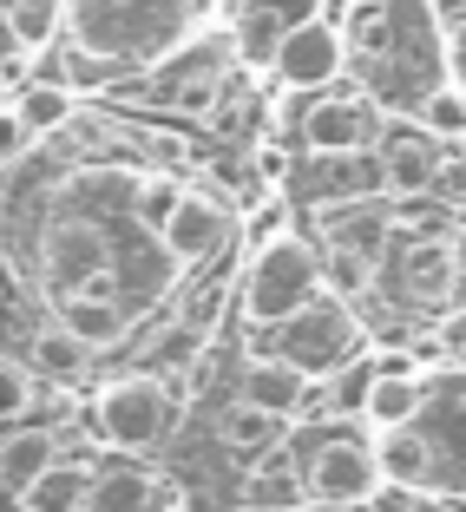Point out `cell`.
I'll use <instances>...</instances> for the list:
<instances>
[{"mask_svg":"<svg viewBox=\"0 0 466 512\" xmlns=\"http://www.w3.org/2000/svg\"><path fill=\"white\" fill-rule=\"evenodd\" d=\"M447 73H453V86L466 92V20L447 27Z\"/></svg>","mask_w":466,"mask_h":512,"instance_id":"cell-32","label":"cell"},{"mask_svg":"<svg viewBox=\"0 0 466 512\" xmlns=\"http://www.w3.org/2000/svg\"><path fill=\"white\" fill-rule=\"evenodd\" d=\"M60 322L92 348V355H106V348L125 342V302H112V296H66Z\"/></svg>","mask_w":466,"mask_h":512,"instance_id":"cell-21","label":"cell"},{"mask_svg":"<svg viewBox=\"0 0 466 512\" xmlns=\"http://www.w3.org/2000/svg\"><path fill=\"white\" fill-rule=\"evenodd\" d=\"M447 27L440 0H368L348 14V53L368 79V99L394 106L401 119L427 106V92L447 86Z\"/></svg>","mask_w":466,"mask_h":512,"instance_id":"cell-1","label":"cell"},{"mask_svg":"<svg viewBox=\"0 0 466 512\" xmlns=\"http://www.w3.org/2000/svg\"><path fill=\"white\" fill-rule=\"evenodd\" d=\"M230 40H237V66H270L276 73V53H283V40H289V20L270 14L263 0H250V7L230 20Z\"/></svg>","mask_w":466,"mask_h":512,"instance_id":"cell-24","label":"cell"},{"mask_svg":"<svg viewBox=\"0 0 466 512\" xmlns=\"http://www.w3.org/2000/svg\"><path fill=\"white\" fill-rule=\"evenodd\" d=\"M289 237V204L283 197H263V204H250V217H243V250H263V243Z\"/></svg>","mask_w":466,"mask_h":512,"instance_id":"cell-30","label":"cell"},{"mask_svg":"<svg viewBox=\"0 0 466 512\" xmlns=\"http://www.w3.org/2000/svg\"><path fill=\"white\" fill-rule=\"evenodd\" d=\"M171 421V394L158 375H119L106 394H99V407H92V427L112 440V447H151V440L165 434Z\"/></svg>","mask_w":466,"mask_h":512,"instance_id":"cell-7","label":"cell"},{"mask_svg":"<svg viewBox=\"0 0 466 512\" xmlns=\"http://www.w3.org/2000/svg\"><path fill=\"white\" fill-rule=\"evenodd\" d=\"M112 263H119V256L106 250V230L92 224V217H60V224L46 230V243H40V276L53 283V302L79 296V289H86L99 270H112Z\"/></svg>","mask_w":466,"mask_h":512,"instance_id":"cell-10","label":"cell"},{"mask_svg":"<svg viewBox=\"0 0 466 512\" xmlns=\"http://www.w3.org/2000/svg\"><path fill=\"white\" fill-rule=\"evenodd\" d=\"M7 106L20 112V125H27L33 138H53V132H66V125H73L79 92L66 86V79H27L20 92H7Z\"/></svg>","mask_w":466,"mask_h":512,"instance_id":"cell-18","label":"cell"},{"mask_svg":"<svg viewBox=\"0 0 466 512\" xmlns=\"http://www.w3.org/2000/svg\"><path fill=\"white\" fill-rule=\"evenodd\" d=\"M165 243L178 250L184 270H197V263H211V256L230 243V211L217 204V197H204V191H184V204L165 224Z\"/></svg>","mask_w":466,"mask_h":512,"instance_id":"cell-13","label":"cell"},{"mask_svg":"<svg viewBox=\"0 0 466 512\" xmlns=\"http://www.w3.org/2000/svg\"><path fill=\"white\" fill-rule=\"evenodd\" d=\"M197 0H66V53L73 73H132L158 66L191 40Z\"/></svg>","mask_w":466,"mask_h":512,"instance_id":"cell-2","label":"cell"},{"mask_svg":"<svg viewBox=\"0 0 466 512\" xmlns=\"http://www.w3.org/2000/svg\"><path fill=\"white\" fill-rule=\"evenodd\" d=\"M53 460H60V440L46 434L40 421L7 427V447H0V480H7V499H20L46 467H53Z\"/></svg>","mask_w":466,"mask_h":512,"instance_id":"cell-17","label":"cell"},{"mask_svg":"<svg viewBox=\"0 0 466 512\" xmlns=\"http://www.w3.org/2000/svg\"><path fill=\"white\" fill-rule=\"evenodd\" d=\"M86 512H165V480L145 467H112L92 480Z\"/></svg>","mask_w":466,"mask_h":512,"instance_id":"cell-19","label":"cell"},{"mask_svg":"<svg viewBox=\"0 0 466 512\" xmlns=\"http://www.w3.org/2000/svg\"><path fill=\"white\" fill-rule=\"evenodd\" d=\"M60 33H66V0H7V40H20L27 53H46Z\"/></svg>","mask_w":466,"mask_h":512,"instance_id":"cell-26","label":"cell"},{"mask_svg":"<svg viewBox=\"0 0 466 512\" xmlns=\"http://www.w3.org/2000/svg\"><path fill=\"white\" fill-rule=\"evenodd\" d=\"M453 276H460V296H466V224H453Z\"/></svg>","mask_w":466,"mask_h":512,"instance_id":"cell-36","label":"cell"},{"mask_svg":"<svg viewBox=\"0 0 466 512\" xmlns=\"http://www.w3.org/2000/svg\"><path fill=\"white\" fill-rule=\"evenodd\" d=\"M178 204H184V184L178 178H138V224L165 230Z\"/></svg>","mask_w":466,"mask_h":512,"instance_id":"cell-29","label":"cell"},{"mask_svg":"<svg viewBox=\"0 0 466 512\" xmlns=\"http://www.w3.org/2000/svg\"><path fill=\"white\" fill-rule=\"evenodd\" d=\"M270 355H283V362H296L309 381H342L348 368L368 355V329L355 322V309L335 296H316L302 316H289L283 329H276V348Z\"/></svg>","mask_w":466,"mask_h":512,"instance_id":"cell-4","label":"cell"},{"mask_svg":"<svg viewBox=\"0 0 466 512\" xmlns=\"http://www.w3.org/2000/svg\"><path fill=\"white\" fill-rule=\"evenodd\" d=\"M322 256L316 243L302 237H276L263 243V250H250V263H243V322L250 329H283L289 316H302L309 302L322 296Z\"/></svg>","mask_w":466,"mask_h":512,"instance_id":"cell-3","label":"cell"},{"mask_svg":"<svg viewBox=\"0 0 466 512\" xmlns=\"http://www.w3.org/2000/svg\"><path fill=\"white\" fill-rule=\"evenodd\" d=\"M263 7H270V14H283L289 27H302V20H316V14H322V0H263Z\"/></svg>","mask_w":466,"mask_h":512,"instance_id":"cell-33","label":"cell"},{"mask_svg":"<svg viewBox=\"0 0 466 512\" xmlns=\"http://www.w3.org/2000/svg\"><path fill=\"white\" fill-rule=\"evenodd\" d=\"M375 453H381V473H388L394 486H434V447H427V434L421 427H388V434L375 440Z\"/></svg>","mask_w":466,"mask_h":512,"instance_id":"cell-23","label":"cell"},{"mask_svg":"<svg viewBox=\"0 0 466 512\" xmlns=\"http://www.w3.org/2000/svg\"><path fill=\"white\" fill-rule=\"evenodd\" d=\"M243 401L270 407V414H283V421H296L302 401H309V375H302L296 362H283V355H256L250 368H243Z\"/></svg>","mask_w":466,"mask_h":512,"instance_id":"cell-16","label":"cell"},{"mask_svg":"<svg viewBox=\"0 0 466 512\" xmlns=\"http://www.w3.org/2000/svg\"><path fill=\"white\" fill-rule=\"evenodd\" d=\"M427 407V375H414V368H381L375 381H368V394H361V414H368V427L375 434H388V427H414Z\"/></svg>","mask_w":466,"mask_h":512,"instance_id":"cell-15","label":"cell"},{"mask_svg":"<svg viewBox=\"0 0 466 512\" xmlns=\"http://www.w3.org/2000/svg\"><path fill=\"white\" fill-rule=\"evenodd\" d=\"M414 427L434 447V486L427 493L466 499V368H447L440 381H427V407Z\"/></svg>","mask_w":466,"mask_h":512,"instance_id":"cell-6","label":"cell"},{"mask_svg":"<svg viewBox=\"0 0 466 512\" xmlns=\"http://www.w3.org/2000/svg\"><path fill=\"white\" fill-rule=\"evenodd\" d=\"M440 348H447L453 368H466V309H453V316L440 322Z\"/></svg>","mask_w":466,"mask_h":512,"instance_id":"cell-31","label":"cell"},{"mask_svg":"<svg viewBox=\"0 0 466 512\" xmlns=\"http://www.w3.org/2000/svg\"><path fill=\"white\" fill-rule=\"evenodd\" d=\"M283 427H289L283 414H270V407H256V401H243V394H237V407L217 421V440H224L230 453H263V447H276Z\"/></svg>","mask_w":466,"mask_h":512,"instance_id":"cell-25","label":"cell"},{"mask_svg":"<svg viewBox=\"0 0 466 512\" xmlns=\"http://www.w3.org/2000/svg\"><path fill=\"white\" fill-rule=\"evenodd\" d=\"M27 355L33 362H40V375H53V381H79L92 368V348L79 342L73 329H66V322H53V329H40L27 342Z\"/></svg>","mask_w":466,"mask_h":512,"instance_id":"cell-27","label":"cell"},{"mask_svg":"<svg viewBox=\"0 0 466 512\" xmlns=\"http://www.w3.org/2000/svg\"><path fill=\"white\" fill-rule=\"evenodd\" d=\"M381 119L368 92H316L302 112V151L309 158H348V151H375Z\"/></svg>","mask_w":466,"mask_h":512,"instance_id":"cell-8","label":"cell"},{"mask_svg":"<svg viewBox=\"0 0 466 512\" xmlns=\"http://www.w3.org/2000/svg\"><path fill=\"white\" fill-rule=\"evenodd\" d=\"M414 119H421L427 132H440L447 145H466V92H460V86L447 79L440 92H427V106L414 112Z\"/></svg>","mask_w":466,"mask_h":512,"instance_id":"cell-28","label":"cell"},{"mask_svg":"<svg viewBox=\"0 0 466 512\" xmlns=\"http://www.w3.org/2000/svg\"><path fill=\"white\" fill-rule=\"evenodd\" d=\"M440 145H447L440 132H427L421 119L401 125V112H394V125L381 132V145H375V151H381V178H388V191H394V197H427V191H434V184L447 178V151H440Z\"/></svg>","mask_w":466,"mask_h":512,"instance_id":"cell-11","label":"cell"},{"mask_svg":"<svg viewBox=\"0 0 466 512\" xmlns=\"http://www.w3.org/2000/svg\"><path fill=\"white\" fill-rule=\"evenodd\" d=\"M302 493H309V473H296L289 453H263L243 480V506L250 512H296Z\"/></svg>","mask_w":466,"mask_h":512,"instance_id":"cell-20","label":"cell"},{"mask_svg":"<svg viewBox=\"0 0 466 512\" xmlns=\"http://www.w3.org/2000/svg\"><path fill=\"white\" fill-rule=\"evenodd\" d=\"M342 66H355L348 27H335V20H322V14L289 27L283 53H276V79H283L289 92H329L335 79H342Z\"/></svg>","mask_w":466,"mask_h":512,"instance_id":"cell-9","label":"cell"},{"mask_svg":"<svg viewBox=\"0 0 466 512\" xmlns=\"http://www.w3.org/2000/svg\"><path fill=\"white\" fill-rule=\"evenodd\" d=\"M401 289L414 302H447L460 296V276H453V230H427V237L401 243Z\"/></svg>","mask_w":466,"mask_h":512,"instance_id":"cell-14","label":"cell"},{"mask_svg":"<svg viewBox=\"0 0 466 512\" xmlns=\"http://www.w3.org/2000/svg\"><path fill=\"white\" fill-rule=\"evenodd\" d=\"M381 486H388V473H381V453L368 440H355V434L316 440V453H309V499H322L335 512H355V506H375Z\"/></svg>","mask_w":466,"mask_h":512,"instance_id":"cell-5","label":"cell"},{"mask_svg":"<svg viewBox=\"0 0 466 512\" xmlns=\"http://www.w3.org/2000/svg\"><path fill=\"white\" fill-rule=\"evenodd\" d=\"M92 480H99V473L79 467V460H53V467L20 493V506H27V512H86Z\"/></svg>","mask_w":466,"mask_h":512,"instance_id":"cell-22","label":"cell"},{"mask_svg":"<svg viewBox=\"0 0 466 512\" xmlns=\"http://www.w3.org/2000/svg\"><path fill=\"white\" fill-rule=\"evenodd\" d=\"M7 512H27V506H20V499H14V506H7Z\"/></svg>","mask_w":466,"mask_h":512,"instance_id":"cell-38","label":"cell"},{"mask_svg":"<svg viewBox=\"0 0 466 512\" xmlns=\"http://www.w3.org/2000/svg\"><path fill=\"white\" fill-rule=\"evenodd\" d=\"M316 224H322V243H329V250L381 263V250H388V237H394V204H381V197H348V204H322Z\"/></svg>","mask_w":466,"mask_h":512,"instance_id":"cell-12","label":"cell"},{"mask_svg":"<svg viewBox=\"0 0 466 512\" xmlns=\"http://www.w3.org/2000/svg\"><path fill=\"white\" fill-rule=\"evenodd\" d=\"M256 171H263V178H283V171H289V158H283V151H276V145H263V151H256Z\"/></svg>","mask_w":466,"mask_h":512,"instance_id":"cell-34","label":"cell"},{"mask_svg":"<svg viewBox=\"0 0 466 512\" xmlns=\"http://www.w3.org/2000/svg\"><path fill=\"white\" fill-rule=\"evenodd\" d=\"M440 14H447V20H466V0H440Z\"/></svg>","mask_w":466,"mask_h":512,"instance_id":"cell-37","label":"cell"},{"mask_svg":"<svg viewBox=\"0 0 466 512\" xmlns=\"http://www.w3.org/2000/svg\"><path fill=\"white\" fill-rule=\"evenodd\" d=\"M407 512H460V506H453V493H414Z\"/></svg>","mask_w":466,"mask_h":512,"instance_id":"cell-35","label":"cell"}]
</instances>
